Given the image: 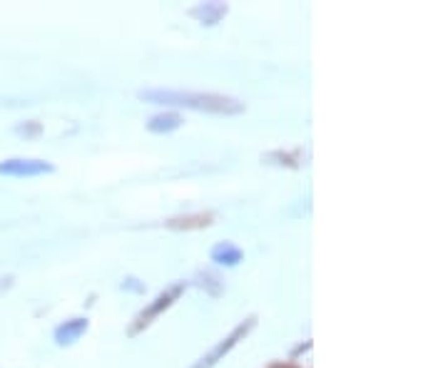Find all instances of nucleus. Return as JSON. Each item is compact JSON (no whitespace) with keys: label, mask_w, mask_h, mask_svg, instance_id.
<instances>
[{"label":"nucleus","mask_w":448,"mask_h":368,"mask_svg":"<svg viewBox=\"0 0 448 368\" xmlns=\"http://www.w3.org/2000/svg\"><path fill=\"white\" fill-rule=\"evenodd\" d=\"M140 100H150V102L159 104H180V107H192V110H207L219 112V115H235V112L244 110V102L235 97H224V95L212 93H177V90H147L140 93Z\"/></svg>","instance_id":"1"},{"label":"nucleus","mask_w":448,"mask_h":368,"mask_svg":"<svg viewBox=\"0 0 448 368\" xmlns=\"http://www.w3.org/2000/svg\"><path fill=\"white\" fill-rule=\"evenodd\" d=\"M251 326H254V319H246V324L237 326V329L232 331V336H227V339H224L222 343H219V346L214 348V351L209 353L207 358H202V361H199V363H197V366H195V368H209V366H214V363H217L219 358L224 356V353H230L232 348L237 346V341H239L242 336H246V334H249V329H251Z\"/></svg>","instance_id":"2"},{"label":"nucleus","mask_w":448,"mask_h":368,"mask_svg":"<svg viewBox=\"0 0 448 368\" xmlns=\"http://www.w3.org/2000/svg\"><path fill=\"white\" fill-rule=\"evenodd\" d=\"M50 170H53V167L38 160H11L6 162V165H0V175H15V177L40 175V172H50Z\"/></svg>","instance_id":"3"},{"label":"nucleus","mask_w":448,"mask_h":368,"mask_svg":"<svg viewBox=\"0 0 448 368\" xmlns=\"http://www.w3.org/2000/svg\"><path fill=\"white\" fill-rule=\"evenodd\" d=\"M180 292H182V286H172L170 292L162 294V297L157 299V304H154V306H150V308H147V313H143V316H140V326H143V324H150V319H152V316H157V313L162 311V308L170 306L172 299H175Z\"/></svg>","instance_id":"4"},{"label":"nucleus","mask_w":448,"mask_h":368,"mask_svg":"<svg viewBox=\"0 0 448 368\" xmlns=\"http://www.w3.org/2000/svg\"><path fill=\"white\" fill-rule=\"evenodd\" d=\"M180 117L177 115H157L150 120V130L152 132H167V130H175V127H180Z\"/></svg>","instance_id":"5"},{"label":"nucleus","mask_w":448,"mask_h":368,"mask_svg":"<svg viewBox=\"0 0 448 368\" xmlns=\"http://www.w3.org/2000/svg\"><path fill=\"white\" fill-rule=\"evenodd\" d=\"M212 257L217 259V261H222V264H237L242 259V252L235 247H230V244H219V247L212 252Z\"/></svg>","instance_id":"6"},{"label":"nucleus","mask_w":448,"mask_h":368,"mask_svg":"<svg viewBox=\"0 0 448 368\" xmlns=\"http://www.w3.org/2000/svg\"><path fill=\"white\" fill-rule=\"evenodd\" d=\"M85 321H77V324H70L65 329V326H62L60 331H58V339H60V343H72V339H77V334H80L82 329H85Z\"/></svg>","instance_id":"7"},{"label":"nucleus","mask_w":448,"mask_h":368,"mask_svg":"<svg viewBox=\"0 0 448 368\" xmlns=\"http://www.w3.org/2000/svg\"><path fill=\"white\" fill-rule=\"evenodd\" d=\"M204 224H209V214L207 217H187V219H175V222H170V226H204Z\"/></svg>","instance_id":"8"},{"label":"nucleus","mask_w":448,"mask_h":368,"mask_svg":"<svg viewBox=\"0 0 448 368\" xmlns=\"http://www.w3.org/2000/svg\"><path fill=\"white\" fill-rule=\"evenodd\" d=\"M274 368H284V366H274ZM286 368H291V366H286Z\"/></svg>","instance_id":"9"}]
</instances>
